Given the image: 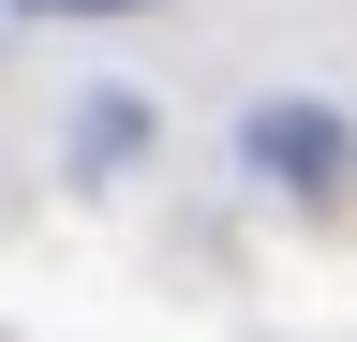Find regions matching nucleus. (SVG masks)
<instances>
[{
  "label": "nucleus",
  "instance_id": "obj_1",
  "mask_svg": "<svg viewBox=\"0 0 357 342\" xmlns=\"http://www.w3.org/2000/svg\"><path fill=\"white\" fill-rule=\"evenodd\" d=\"M238 149H253L283 194H342V164H357L342 104H253V119H238Z\"/></svg>",
  "mask_w": 357,
  "mask_h": 342
},
{
  "label": "nucleus",
  "instance_id": "obj_2",
  "mask_svg": "<svg viewBox=\"0 0 357 342\" xmlns=\"http://www.w3.org/2000/svg\"><path fill=\"white\" fill-rule=\"evenodd\" d=\"M30 15H149V0H30Z\"/></svg>",
  "mask_w": 357,
  "mask_h": 342
}]
</instances>
